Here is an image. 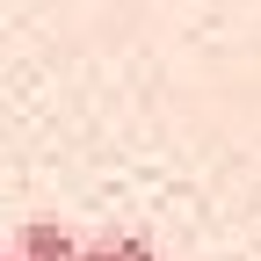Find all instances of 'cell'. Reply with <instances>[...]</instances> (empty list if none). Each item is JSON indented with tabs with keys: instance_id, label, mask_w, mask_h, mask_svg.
I'll return each mask as SVG.
<instances>
[{
	"instance_id": "obj_1",
	"label": "cell",
	"mask_w": 261,
	"mask_h": 261,
	"mask_svg": "<svg viewBox=\"0 0 261 261\" xmlns=\"http://www.w3.org/2000/svg\"><path fill=\"white\" fill-rule=\"evenodd\" d=\"M8 261H80V240H73V225H58V218H22Z\"/></svg>"
},
{
	"instance_id": "obj_2",
	"label": "cell",
	"mask_w": 261,
	"mask_h": 261,
	"mask_svg": "<svg viewBox=\"0 0 261 261\" xmlns=\"http://www.w3.org/2000/svg\"><path fill=\"white\" fill-rule=\"evenodd\" d=\"M80 261H160L145 232H94L80 240Z\"/></svg>"
}]
</instances>
